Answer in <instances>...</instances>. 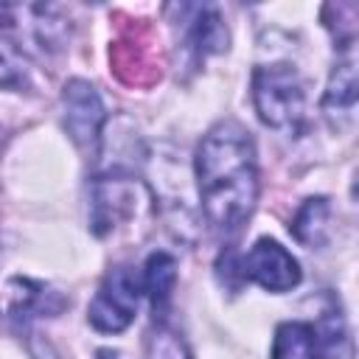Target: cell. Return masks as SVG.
Wrapping results in <instances>:
<instances>
[{"instance_id": "6", "label": "cell", "mask_w": 359, "mask_h": 359, "mask_svg": "<svg viewBox=\"0 0 359 359\" xmlns=\"http://www.w3.org/2000/svg\"><path fill=\"white\" fill-rule=\"evenodd\" d=\"M62 126L76 143L81 154L95 157L104 140V126H107V107L101 93L84 81V79H70L62 90Z\"/></svg>"}, {"instance_id": "8", "label": "cell", "mask_w": 359, "mask_h": 359, "mask_svg": "<svg viewBox=\"0 0 359 359\" xmlns=\"http://www.w3.org/2000/svg\"><path fill=\"white\" fill-rule=\"evenodd\" d=\"M356 56H353V42L351 45H339V56L334 62V70L328 76V84H325V93H323V115L328 118V123L337 129V126H345L353 121V112H356Z\"/></svg>"}, {"instance_id": "16", "label": "cell", "mask_w": 359, "mask_h": 359, "mask_svg": "<svg viewBox=\"0 0 359 359\" xmlns=\"http://www.w3.org/2000/svg\"><path fill=\"white\" fill-rule=\"evenodd\" d=\"M22 81H25L22 56L0 31V87H20Z\"/></svg>"}, {"instance_id": "11", "label": "cell", "mask_w": 359, "mask_h": 359, "mask_svg": "<svg viewBox=\"0 0 359 359\" xmlns=\"http://www.w3.org/2000/svg\"><path fill=\"white\" fill-rule=\"evenodd\" d=\"M289 230L309 250L325 247L328 238H331V202L325 196H309V199H303V205L292 216Z\"/></svg>"}, {"instance_id": "18", "label": "cell", "mask_w": 359, "mask_h": 359, "mask_svg": "<svg viewBox=\"0 0 359 359\" xmlns=\"http://www.w3.org/2000/svg\"><path fill=\"white\" fill-rule=\"evenodd\" d=\"M0 247H3V244H0Z\"/></svg>"}, {"instance_id": "3", "label": "cell", "mask_w": 359, "mask_h": 359, "mask_svg": "<svg viewBox=\"0 0 359 359\" xmlns=\"http://www.w3.org/2000/svg\"><path fill=\"white\" fill-rule=\"evenodd\" d=\"M252 107L264 126L297 135L306 126V84L294 65L269 62L252 70Z\"/></svg>"}, {"instance_id": "1", "label": "cell", "mask_w": 359, "mask_h": 359, "mask_svg": "<svg viewBox=\"0 0 359 359\" xmlns=\"http://www.w3.org/2000/svg\"><path fill=\"white\" fill-rule=\"evenodd\" d=\"M202 213L219 236H236L258 205V151L252 135L233 118L216 121L194 154Z\"/></svg>"}, {"instance_id": "17", "label": "cell", "mask_w": 359, "mask_h": 359, "mask_svg": "<svg viewBox=\"0 0 359 359\" xmlns=\"http://www.w3.org/2000/svg\"><path fill=\"white\" fill-rule=\"evenodd\" d=\"M0 323H3V311H0Z\"/></svg>"}, {"instance_id": "14", "label": "cell", "mask_w": 359, "mask_h": 359, "mask_svg": "<svg viewBox=\"0 0 359 359\" xmlns=\"http://www.w3.org/2000/svg\"><path fill=\"white\" fill-rule=\"evenodd\" d=\"M317 342H320V359H351L353 356V342L348 323L337 306H328L314 325Z\"/></svg>"}, {"instance_id": "4", "label": "cell", "mask_w": 359, "mask_h": 359, "mask_svg": "<svg viewBox=\"0 0 359 359\" xmlns=\"http://www.w3.org/2000/svg\"><path fill=\"white\" fill-rule=\"evenodd\" d=\"M0 31L17 50L48 56L65 48L70 20L59 6H0Z\"/></svg>"}, {"instance_id": "7", "label": "cell", "mask_w": 359, "mask_h": 359, "mask_svg": "<svg viewBox=\"0 0 359 359\" xmlns=\"http://www.w3.org/2000/svg\"><path fill=\"white\" fill-rule=\"evenodd\" d=\"M238 275L272 294L292 292L303 280V269H300L297 258L275 238H258L244 252V258L238 264Z\"/></svg>"}, {"instance_id": "10", "label": "cell", "mask_w": 359, "mask_h": 359, "mask_svg": "<svg viewBox=\"0 0 359 359\" xmlns=\"http://www.w3.org/2000/svg\"><path fill=\"white\" fill-rule=\"evenodd\" d=\"M140 286L151 303L154 320H165V311H168V303L177 286V258L165 250L151 252L140 269Z\"/></svg>"}, {"instance_id": "9", "label": "cell", "mask_w": 359, "mask_h": 359, "mask_svg": "<svg viewBox=\"0 0 359 359\" xmlns=\"http://www.w3.org/2000/svg\"><path fill=\"white\" fill-rule=\"evenodd\" d=\"M177 11L182 14V48L194 56V62L227 50L230 36L216 6H182Z\"/></svg>"}, {"instance_id": "12", "label": "cell", "mask_w": 359, "mask_h": 359, "mask_svg": "<svg viewBox=\"0 0 359 359\" xmlns=\"http://www.w3.org/2000/svg\"><path fill=\"white\" fill-rule=\"evenodd\" d=\"M269 359H320V342L314 323L283 320L275 325Z\"/></svg>"}, {"instance_id": "5", "label": "cell", "mask_w": 359, "mask_h": 359, "mask_svg": "<svg viewBox=\"0 0 359 359\" xmlns=\"http://www.w3.org/2000/svg\"><path fill=\"white\" fill-rule=\"evenodd\" d=\"M140 297V272H135L126 264L112 266L87 306V323L101 334H121L132 325Z\"/></svg>"}, {"instance_id": "15", "label": "cell", "mask_w": 359, "mask_h": 359, "mask_svg": "<svg viewBox=\"0 0 359 359\" xmlns=\"http://www.w3.org/2000/svg\"><path fill=\"white\" fill-rule=\"evenodd\" d=\"M146 359H194V353L168 320H154L146 334Z\"/></svg>"}, {"instance_id": "2", "label": "cell", "mask_w": 359, "mask_h": 359, "mask_svg": "<svg viewBox=\"0 0 359 359\" xmlns=\"http://www.w3.org/2000/svg\"><path fill=\"white\" fill-rule=\"evenodd\" d=\"M154 213L151 188L123 171L95 177L90 182V227L98 238H115L146 224Z\"/></svg>"}, {"instance_id": "13", "label": "cell", "mask_w": 359, "mask_h": 359, "mask_svg": "<svg viewBox=\"0 0 359 359\" xmlns=\"http://www.w3.org/2000/svg\"><path fill=\"white\" fill-rule=\"evenodd\" d=\"M20 289L11 292V314L17 323H28L34 317H48V314H56L65 300L59 292L48 289L45 283H36V280H28V278H17L14 280Z\"/></svg>"}]
</instances>
